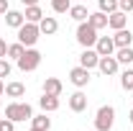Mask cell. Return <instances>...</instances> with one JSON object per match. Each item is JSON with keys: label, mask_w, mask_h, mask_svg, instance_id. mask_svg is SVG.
<instances>
[{"label": "cell", "mask_w": 133, "mask_h": 131, "mask_svg": "<svg viewBox=\"0 0 133 131\" xmlns=\"http://www.w3.org/2000/svg\"><path fill=\"white\" fill-rule=\"evenodd\" d=\"M31 123H33V129H41V131H49V129H51V118H46V113L33 116Z\"/></svg>", "instance_id": "44dd1931"}, {"label": "cell", "mask_w": 133, "mask_h": 131, "mask_svg": "<svg viewBox=\"0 0 133 131\" xmlns=\"http://www.w3.org/2000/svg\"><path fill=\"white\" fill-rule=\"evenodd\" d=\"M5 23H8L10 28H16V31H18V28L26 23V18H23L21 10H8V13H5Z\"/></svg>", "instance_id": "2e32d148"}, {"label": "cell", "mask_w": 133, "mask_h": 131, "mask_svg": "<svg viewBox=\"0 0 133 131\" xmlns=\"http://www.w3.org/2000/svg\"><path fill=\"white\" fill-rule=\"evenodd\" d=\"M23 5H38V0H21Z\"/></svg>", "instance_id": "1f68e13d"}, {"label": "cell", "mask_w": 133, "mask_h": 131, "mask_svg": "<svg viewBox=\"0 0 133 131\" xmlns=\"http://www.w3.org/2000/svg\"><path fill=\"white\" fill-rule=\"evenodd\" d=\"M131 123H133V111H131Z\"/></svg>", "instance_id": "e575fe53"}, {"label": "cell", "mask_w": 133, "mask_h": 131, "mask_svg": "<svg viewBox=\"0 0 133 131\" xmlns=\"http://www.w3.org/2000/svg\"><path fill=\"white\" fill-rule=\"evenodd\" d=\"M69 108H72L74 113H82L84 108H87V95L79 93V90H77L74 95H69Z\"/></svg>", "instance_id": "4fadbf2b"}, {"label": "cell", "mask_w": 133, "mask_h": 131, "mask_svg": "<svg viewBox=\"0 0 133 131\" xmlns=\"http://www.w3.org/2000/svg\"><path fill=\"white\" fill-rule=\"evenodd\" d=\"M23 18H26L28 23H38V21L44 18V10H41L38 5H26V13H23Z\"/></svg>", "instance_id": "ac0fdd59"}, {"label": "cell", "mask_w": 133, "mask_h": 131, "mask_svg": "<svg viewBox=\"0 0 133 131\" xmlns=\"http://www.w3.org/2000/svg\"><path fill=\"white\" fill-rule=\"evenodd\" d=\"M5 118L10 121H26V118H33V108L28 103H8L5 105Z\"/></svg>", "instance_id": "6da1fadb"}, {"label": "cell", "mask_w": 133, "mask_h": 131, "mask_svg": "<svg viewBox=\"0 0 133 131\" xmlns=\"http://www.w3.org/2000/svg\"><path fill=\"white\" fill-rule=\"evenodd\" d=\"M95 131H97V129H95Z\"/></svg>", "instance_id": "8d00e7d4"}, {"label": "cell", "mask_w": 133, "mask_h": 131, "mask_svg": "<svg viewBox=\"0 0 133 131\" xmlns=\"http://www.w3.org/2000/svg\"><path fill=\"white\" fill-rule=\"evenodd\" d=\"M97 62H100V54L92 49V46H90V49H84L82 54H79V64H82V67H87V69L97 67Z\"/></svg>", "instance_id": "7c38bea8"}, {"label": "cell", "mask_w": 133, "mask_h": 131, "mask_svg": "<svg viewBox=\"0 0 133 131\" xmlns=\"http://www.w3.org/2000/svg\"><path fill=\"white\" fill-rule=\"evenodd\" d=\"M120 10L123 13H133V0H120Z\"/></svg>", "instance_id": "f1b7e54d"}, {"label": "cell", "mask_w": 133, "mask_h": 131, "mask_svg": "<svg viewBox=\"0 0 133 131\" xmlns=\"http://www.w3.org/2000/svg\"><path fill=\"white\" fill-rule=\"evenodd\" d=\"M56 28H59V23H56V18H51V16H44L41 21H38V31L46 33V36L56 33Z\"/></svg>", "instance_id": "9a60e30c"}, {"label": "cell", "mask_w": 133, "mask_h": 131, "mask_svg": "<svg viewBox=\"0 0 133 131\" xmlns=\"http://www.w3.org/2000/svg\"><path fill=\"white\" fill-rule=\"evenodd\" d=\"M8 75H10V62L3 57V59H0V80H3V77H8Z\"/></svg>", "instance_id": "4316f807"}, {"label": "cell", "mask_w": 133, "mask_h": 131, "mask_svg": "<svg viewBox=\"0 0 133 131\" xmlns=\"http://www.w3.org/2000/svg\"><path fill=\"white\" fill-rule=\"evenodd\" d=\"M10 10V5H8V0H0V16H5Z\"/></svg>", "instance_id": "f546056e"}, {"label": "cell", "mask_w": 133, "mask_h": 131, "mask_svg": "<svg viewBox=\"0 0 133 131\" xmlns=\"http://www.w3.org/2000/svg\"><path fill=\"white\" fill-rule=\"evenodd\" d=\"M23 51H26V46H23L21 41H16V44H8V57H10V59H16V62L23 57Z\"/></svg>", "instance_id": "cb8c5ba5"}, {"label": "cell", "mask_w": 133, "mask_h": 131, "mask_svg": "<svg viewBox=\"0 0 133 131\" xmlns=\"http://www.w3.org/2000/svg\"><path fill=\"white\" fill-rule=\"evenodd\" d=\"M8 54V44H5V39H0V59Z\"/></svg>", "instance_id": "4dcf8cb0"}, {"label": "cell", "mask_w": 133, "mask_h": 131, "mask_svg": "<svg viewBox=\"0 0 133 131\" xmlns=\"http://www.w3.org/2000/svg\"><path fill=\"white\" fill-rule=\"evenodd\" d=\"M113 41H115V49L131 46V44H133V33H131V28H118L115 36H113Z\"/></svg>", "instance_id": "8fae6325"}, {"label": "cell", "mask_w": 133, "mask_h": 131, "mask_svg": "<svg viewBox=\"0 0 133 131\" xmlns=\"http://www.w3.org/2000/svg\"><path fill=\"white\" fill-rule=\"evenodd\" d=\"M3 93H5V82L0 80V95H3Z\"/></svg>", "instance_id": "d6a6232c"}, {"label": "cell", "mask_w": 133, "mask_h": 131, "mask_svg": "<svg viewBox=\"0 0 133 131\" xmlns=\"http://www.w3.org/2000/svg\"><path fill=\"white\" fill-rule=\"evenodd\" d=\"M120 87H123L125 93H133V69H125V72L120 75Z\"/></svg>", "instance_id": "603a6c76"}, {"label": "cell", "mask_w": 133, "mask_h": 131, "mask_svg": "<svg viewBox=\"0 0 133 131\" xmlns=\"http://www.w3.org/2000/svg\"><path fill=\"white\" fill-rule=\"evenodd\" d=\"M69 16L74 18L77 23H82V21H87V16H90V10H87L84 5H72V8H69Z\"/></svg>", "instance_id": "ffe728a7"}, {"label": "cell", "mask_w": 133, "mask_h": 131, "mask_svg": "<svg viewBox=\"0 0 133 131\" xmlns=\"http://www.w3.org/2000/svg\"><path fill=\"white\" fill-rule=\"evenodd\" d=\"M38 64H41V51H36L33 46H28L23 51V57L18 59V69H23V72H33Z\"/></svg>", "instance_id": "5b68a950"}, {"label": "cell", "mask_w": 133, "mask_h": 131, "mask_svg": "<svg viewBox=\"0 0 133 131\" xmlns=\"http://www.w3.org/2000/svg\"><path fill=\"white\" fill-rule=\"evenodd\" d=\"M0 105H3V100H0Z\"/></svg>", "instance_id": "d590c367"}, {"label": "cell", "mask_w": 133, "mask_h": 131, "mask_svg": "<svg viewBox=\"0 0 133 131\" xmlns=\"http://www.w3.org/2000/svg\"><path fill=\"white\" fill-rule=\"evenodd\" d=\"M87 23H90V26H92V28H105V26H108V13H102V10H97V13H90V16H87Z\"/></svg>", "instance_id": "e0dca14e"}, {"label": "cell", "mask_w": 133, "mask_h": 131, "mask_svg": "<svg viewBox=\"0 0 133 131\" xmlns=\"http://www.w3.org/2000/svg\"><path fill=\"white\" fill-rule=\"evenodd\" d=\"M0 131H16V121L3 118V121H0Z\"/></svg>", "instance_id": "83f0119b"}, {"label": "cell", "mask_w": 133, "mask_h": 131, "mask_svg": "<svg viewBox=\"0 0 133 131\" xmlns=\"http://www.w3.org/2000/svg\"><path fill=\"white\" fill-rule=\"evenodd\" d=\"M62 90H64L62 80H56V77H46L44 80V93L46 95H62Z\"/></svg>", "instance_id": "5bb4252c"}, {"label": "cell", "mask_w": 133, "mask_h": 131, "mask_svg": "<svg viewBox=\"0 0 133 131\" xmlns=\"http://www.w3.org/2000/svg\"><path fill=\"white\" fill-rule=\"evenodd\" d=\"M23 93H26V85L23 82H8L5 85V95L8 98H23Z\"/></svg>", "instance_id": "d6986e66"}, {"label": "cell", "mask_w": 133, "mask_h": 131, "mask_svg": "<svg viewBox=\"0 0 133 131\" xmlns=\"http://www.w3.org/2000/svg\"><path fill=\"white\" fill-rule=\"evenodd\" d=\"M97 3H100V10L102 13H113V10L120 8V0H97Z\"/></svg>", "instance_id": "d4e9b609"}, {"label": "cell", "mask_w": 133, "mask_h": 131, "mask_svg": "<svg viewBox=\"0 0 133 131\" xmlns=\"http://www.w3.org/2000/svg\"><path fill=\"white\" fill-rule=\"evenodd\" d=\"M95 41H97V28H92L87 21H82L77 26V44L84 46V49H90V46H95Z\"/></svg>", "instance_id": "277c9868"}, {"label": "cell", "mask_w": 133, "mask_h": 131, "mask_svg": "<svg viewBox=\"0 0 133 131\" xmlns=\"http://www.w3.org/2000/svg\"><path fill=\"white\" fill-rule=\"evenodd\" d=\"M69 80H72V85H77V87H84V85H90V69L82 64L72 67V72H69Z\"/></svg>", "instance_id": "8992f818"}, {"label": "cell", "mask_w": 133, "mask_h": 131, "mask_svg": "<svg viewBox=\"0 0 133 131\" xmlns=\"http://www.w3.org/2000/svg\"><path fill=\"white\" fill-rule=\"evenodd\" d=\"M125 23H128V13H123L120 8H118V10H113V13H108V26H110L113 31L125 28Z\"/></svg>", "instance_id": "ba28073f"}, {"label": "cell", "mask_w": 133, "mask_h": 131, "mask_svg": "<svg viewBox=\"0 0 133 131\" xmlns=\"http://www.w3.org/2000/svg\"><path fill=\"white\" fill-rule=\"evenodd\" d=\"M31 131H41V129H33V126H31Z\"/></svg>", "instance_id": "836d02e7"}, {"label": "cell", "mask_w": 133, "mask_h": 131, "mask_svg": "<svg viewBox=\"0 0 133 131\" xmlns=\"http://www.w3.org/2000/svg\"><path fill=\"white\" fill-rule=\"evenodd\" d=\"M115 123V108L113 105H100L97 116H95V129L97 131H110Z\"/></svg>", "instance_id": "3957f363"}, {"label": "cell", "mask_w": 133, "mask_h": 131, "mask_svg": "<svg viewBox=\"0 0 133 131\" xmlns=\"http://www.w3.org/2000/svg\"><path fill=\"white\" fill-rule=\"evenodd\" d=\"M97 69L102 72V75H115L118 72V59L113 57V54H110V57H100Z\"/></svg>", "instance_id": "30bf717a"}, {"label": "cell", "mask_w": 133, "mask_h": 131, "mask_svg": "<svg viewBox=\"0 0 133 131\" xmlns=\"http://www.w3.org/2000/svg\"><path fill=\"white\" fill-rule=\"evenodd\" d=\"M51 8H54V13H69L72 0H51Z\"/></svg>", "instance_id": "484cf974"}, {"label": "cell", "mask_w": 133, "mask_h": 131, "mask_svg": "<svg viewBox=\"0 0 133 131\" xmlns=\"http://www.w3.org/2000/svg\"><path fill=\"white\" fill-rule=\"evenodd\" d=\"M38 36H41V31H38V23H23L21 28H18V41L28 49V46H36V41H38Z\"/></svg>", "instance_id": "7a4b0ae2"}, {"label": "cell", "mask_w": 133, "mask_h": 131, "mask_svg": "<svg viewBox=\"0 0 133 131\" xmlns=\"http://www.w3.org/2000/svg\"><path fill=\"white\" fill-rule=\"evenodd\" d=\"M95 51H97L100 57H110V54L115 51V41H113V36H97V41H95Z\"/></svg>", "instance_id": "52a82bcc"}, {"label": "cell", "mask_w": 133, "mask_h": 131, "mask_svg": "<svg viewBox=\"0 0 133 131\" xmlns=\"http://www.w3.org/2000/svg\"><path fill=\"white\" fill-rule=\"evenodd\" d=\"M115 59H118V64H131V62H133V49H131V46H123V49H118Z\"/></svg>", "instance_id": "7402d4cb"}, {"label": "cell", "mask_w": 133, "mask_h": 131, "mask_svg": "<svg viewBox=\"0 0 133 131\" xmlns=\"http://www.w3.org/2000/svg\"><path fill=\"white\" fill-rule=\"evenodd\" d=\"M38 105H41V111L44 113H54V111H59V95H41L38 98Z\"/></svg>", "instance_id": "9c48e42d"}]
</instances>
